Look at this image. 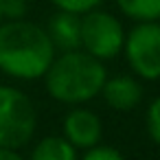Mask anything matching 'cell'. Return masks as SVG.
<instances>
[{
  "instance_id": "cell-10",
  "label": "cell",
  "mask_w": 160,
  "mask_h": 160,
  "mask_svg": "<svg viewBox=\"0 0 160 160\" xmlns=\"http://www.w3.org/2000/svg\"><path fill=\"white\" fill-rule=\"evenodd\" d=\"M123 16L134 22L160 20V0H114Z\"/></svg>"
},
{
  "instance_id": "cell-5",
  "label": "cell",
  "mask_w": 160,
  "mask_h": 160,
  "mask_svg": "<svg viewBox=\"0 0 160 160\" xmlns=\"http://www.w3.org/2000/svg\"><path fill=\"white\" fill-rule=\"evenodd\" d=\"M125 29L116 16L103 9H90L81 13V51L88 55L108 62L123 53Z\"/></svg>"
},
{
  "instance_id": "cell-1",
  "label": "cell",
  "mask_w": 160,
  "mask_h": 160,
  "mask_svg": "<svg viewBox=\"0 0 160 160\" xmlns=\"http://www.w3.org/2000/svg\"><path fill=\"white\" fill-rule=\"evenodd\" d=\"M57 51L44 27L29 20L0 22V70L22 81L42 79Z\"/></svg>"
},
{
  "instance_id": "cell-13",
  "label": "cell",
  "mask_w": 160,
  "mask_h": 160,
  "mask_svg": "<svg viewBox=\"0 0 160 160\" xmlns=\"http://www.w3.org/2000/svg\"><path fill=\"white\" fill-rule=\"evenodd\" d=\"M51 2L62 11H72V13L81 16L90 9H97L101 5V0H51Z\"/></svg>"
},
{
  "instance_id": "cell-3",
  "label": "cell",
  "mask_w": 160,
  "mask_h": 160,
  "mask_svg": "<svg viewBox=\"0 0 160 160\" xmlns=\"http://www.w3.org/2000/svg\"><path fill=\"white\" fill-rule=\"evenodd\" d=\"M38 127L33 101L13 86H0V147H24Z\"/></svg>"
},
{
  "instance_id": "cell-15",
  "label": "cell",
  "mask_w": 160,
  "mask_h": 160,
  "mask_svg": "<svg viewBox=\"0 0 160 160\" xmlns=\"http://www.w3.org/2000/svg\"><path fill=\"white\" fill-rule=\"evenodd\" d=\"M0 160H24L18 149H9V147H0Z\"/></svg>"
},
{
  "instance_id": "cell-8",
  "label": "cell",
  "mask_w": 160,
  "mask_h": 160,
  "mask_svg": "<svg viewBox=\"0 0 160 160\" xmlns=\"http://www.w3.org/2000/svg\"><path fill=\"white\" fill-rule=\"evenodd\" d=\"M46 33L53 42L55 51H59V53L77 51V48H81V16L57 9L48 20Z\"/></svg>"
},
{
  "instance_id": "cell-4",
  "label": "cell",
  "mask_w": 160,
  "mask_h": 160,
  "mask_svg": "<svg viewBox=\"0 0 160 160\" xmlns=\"http://www.w3.org/2000/svg\"><path fill=\"white\" fill-rule=\"evenodd\" d=\"M125 59L132 72L145 81L160 79V20L136 22L123 42Z\"/></svg>"
},
{
  "instance_id": "cell-2",
  "label": "cell",
  "mask_w": 160,
  "mask_h": 160,
  "mask_svg": "<svg viewBox=\"0 0 160 160\" xmlns=\"http://www.w3.org/2000/svg\"><path fill=\"white\" fill-rule=\"evenodd\" d=\"M42 79L51 99L66 105H81L99 97L108 70L101 59L77 48L55 55Z\"/></svg>"
},
{
  "instance_id": "cell-11",
  "label": "cell",
  "mask_w": 160,
  "mask_h": 160,
  "mask_svg": "<svg viewBox=\"0 0 160 160\" xmlns=\"http://www.w3.org/2000/svg\"><path fill=\"white\" fill-rule=\"evenodd\" d=\"M145 127H147L149 138L160 147V97H156L149 103L147 114H145Z\"/></svg>"
},
{
  "instance_id": "cell-7",
  "label": "cell",
  "mask_w": 160,
  "mask_h": 160,
  "mask_svg": "<svg viewBox=\"0 0 160 160\" xmlns=\"http://www.w3.org/2000/svg\"><path fill=\"white\" fill-rule=\"evenodd\" d=\"M105 101L108 108L116 110V112H129L134 108L140 105L142 101V86L136 79V75H114L108 77L101 92H99Z\"/></svg>"
},
{
  "instance_id": "cell-12",
  "label": "cell",
  "mask_w": 160,
  "mask_h": 160,
  "mask_svg": "<svg viewBox=\"0 0 160 160\" xmlns=\"http://www.w3.org/2000/svg\"><path fill=\"white\" fill-rule=\"evenodd\" d=\"M79 160H125V156L116 147H110V145H101L99 142V145L86 149V153Z\"/></svg>"
},
{
  "instance_id": "cell-6",
  "label": "cell",
  "mask_w": 160,
  "mask_h": 160,
  "mask_svg": "<svg viewBox=\"0 0 160 160\" xmlns=\"http://www.w3.org/2000/svg\"><path fill=\"white\" fill-rule=\"evenodd\" d=\"M103 136V123L97 112L88 108L75 105L66 116H64V138L75 147V149H90L101 142Z\"/></svg>"
},
{
  "instance_id": "cell-14",
  "label": "cell",
  "mask_w": 160,
  "mask_h": 160,
  "mask_svg": "<svg viewBox=\"0 0 160 160\" xmlns=\"http://www.w3.org/2000/svg\"><path fill=\"white\" fill-rule=\"evenodd\" d=\"M27 13V0H2V20H22Z\"/></svg>"
},
{
  "instance_id": "cell-16",
  "label": "cell",
  "mask_w": 160,
  "mask_h": 160,
  "mask_svg": "<svg viewBox=\"0 0 160 160\" xmlns=\"http://www.w3.org/2000/svg\"><path fill=\"white\" fill-rule=\"evenodd\" d=\"M0 22H2V0H0Z\"/></svg>"
},
{
  "instance_id": "cell-9",
  "label": "cell",
  "mask_w": 160,
  "mask_h": 160,
  "mask_svg": "<svg viewBox=\"0 0 160 160\" xmlns=\"http://www.w3.org/2000/svg\"><path fill=\"white\" fill-rule=\"evenodd\" d=\"M29 160H79L77 149L64 136H44L31 151Z\"/></svg>"
}]
</instances>
